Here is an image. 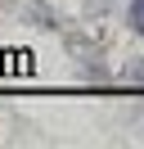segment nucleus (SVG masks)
<instances>
[{"mask_svg":"<svg viewBox=\"0 0 144 149\" xmlns=\"http://www.w3.org/2000/svg\"><path fill=\"white\" fill-rule=\"evenodd\" d=\"M131 23H135V27H144V0H135V5H131Z\"/></svg>","mask_w":144,"mask_h":149,"instance_id":"f257e3e1","label":"nucleus"}]
</instances>
